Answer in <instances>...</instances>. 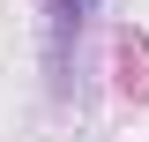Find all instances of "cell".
I'll return each mask as SVG.
<instances>
[{
	"label": "cell",
	"instance_id": "6da1fadb",
	"mask_svg": "<svg viewBox=\"0 0 149 142\" xmlns=\"http://www.w3.org/2000/svg\"><path fill=\"white\" fill-rule=\"evenodd\" d=\"M97 15V0H45V60H52V90H67V53L82 22Z\"/></svg>",
	"mask_w": 149,
	"mask_h": 142
},
{
	"label": "cell",
	"instance_id": "7a4b0ae2",
	"mask_svg": "<svg viewBox=\"0 0 149 142\" xmlns=\"http://www.w3.org/2000/svg\"><path fill=\"white\" fill-rule=\"evenodd\" d=\"M119 67H127V75H119V82H127L134 97H149V53H142V45H134V37H127V45H119Z\"/></svg>",
	"mask_w": 149,
	"mask_h": 142
}]
</instances>
